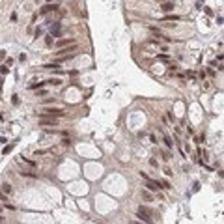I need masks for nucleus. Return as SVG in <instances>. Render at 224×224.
<instances>
[{
  "instance_id": "nucleus-1",
  "label": "nucleus",
  "mask_w": 224,
  "mask_h": 224,
  "mask_svg": "<svg viewBox=\"0 0 224 224\" xmlns=\"http://www.w3.org/2000/svg\"><path fill=\"white\" fill-rule=\"evenodd\" d=\"M45 116H49V118H63L66 112L62 108H43L39 112V118H45Z\"/></svg>"
},
{
  "instance_id": "nucleus-2",
  "label": "nucleus",
  "mask_w": 224,
  "mask_h": 224,
  "mask_svg": "<svg viewBox=\"0 0 224 224\" xmlns=\"http://www.w3.org/2000/svg\"><path fill=\"white\" fill-rule=\"evenodd\" d=\"M149 209L148 207H144V205H140L138 207V211H137V217L140 219V220H144V222H151V217H149Z\"/></svg>"
},
{
  "instance_id": "nucleus-3",
  "label": "nucleus",
  "mask_w": 224,
  "mask_h": 224,
  "mask_svg": "<svg viewBox=\"0 0 224 224\" xmlns=\"http://www.w3.org/2000/svg\"><path fill=\"white\" fill-rule=\"evenodd\" d=\"M146 187H148V190H151V193H157V190L163 189L161 183H159V181H153V179H146Z\"/></svg>"
},
{
  "instance_id": "nucleus-4",
  "label": "nucleus",
  "mask_w": 224,
  "mask_h": 224,
  "mask_svg": "<svg viewBox=\"0 0 224 224\" xmlns=\"http://www.w3.org/2000/svg\"><path fill=\"white\" fill-rule=\"evenodd\" d=\"M56 123H58V122H56V118H41V119H39V125H41V127H56Z\"/></svg>"
},
{
  "instance_id": "nucleus-5",
  "label": "nucleus",
  "mask_w": 224,
  "mask_h": 224,
  "mask_svg": "<svg viewBox=\"0 0 224 224\" xmlns=\"http://www.w3.org/2000/svg\"><path fill=\"white\" fill-rule=\"evenodd\" d=\"M51 11H58V6H56V4H47V6L41 7V11H39V13L45 15V13H51Z\"/></svg>"
},
{
  "instance_id": "nucleus-6",
  "label": "nucleus",
  "mask_w": 224,
  "mask_h": 224,
  "mask_svg": "<svg viewBox=\"0 0 224 224\" xmlns=\"http://www.w3.org/2000/svg\"><path fill=\"white\" fill-rule=\"evenodd\" d=\"M62 34V26H60V22H54V26L51 28V36L52 37H58Z\"/></svg>"
},
{
  "instance_id": "nucleus-7",
  "label": "nucleus",
  "mask_w": 224,
  "mask_h": 224,
  "mask_svg": "<svg viewBox=\"0 0 224 224\" xmlns=\"http://www.w3.org/2000/svg\"><path fill=\"white\" fill-rule=\"evenodd\" d=\"M161 10H163V11H166V13H170V11H174V2H163V6H161Z\"/></svg>"
},
{
  "instance_id": "nucleus-8",
  "label": "nucleus",
  "mask_w": 224,
  "mask_h": 224,
  "mask_svg": "<svg viewBox=\"0 0 224 224\" xmlns=\"http://www.w3.org/2000/svg\"><path fill=\"white\" fill-rule=\"evenodd\" d=\"M73 43H77L73 37H67V39H60L58 41V47H66V45H73Z\"/></svg>"
},
{
  "instance_id": "nucleus-9",
  "label": "nucleus",
  "mask_w": 224,
  "mask_h": 224,
  "mask_svg": "<svg viewBox=\"0 0 224 224\" xmlns=\"http://www.w3.org/2000/svg\"><path fill=\"white\" fill-rule=\"evenodd\" d=\"M21 175H22V178H30V179H36V178H37V174H36V172H26V170H22Z\"/></svg>"
},
{
  "instance_id": "nucleus-10",
  "label": "nucleus",
  "mask_w": 224,
  "mask_h": 224,
  "mask_svg": "<svg viewBox=\"0 0 224 224\" xmlns=\"http://www.w3.org/2000/svg\"><path fill=\"white\" fill-rule=\"evenodd\" d=\"M49 153H52V149H36V151H34L36 157H39V155H49Z\"/></svg>"
},
{
  "instance_id": "nucleus-11",
  "label": "nucleus",
  "mask_w": 224,
  "mask_h": 224,
  "mask_svg": "<svg viewBox=\"0 0 224 224\" xmlns=\"http://www.w3.org/2000/svg\"><path fill=\"white\" fill-rule=\"evenodd\" d=\"M2 193H6V194H11V193H13V187L10 185V183H4V185H2Z\"/></svg>"
},
{
  "instance_id": "nucleus-12",
  "label": "nucleus",
  "mask_w": 224,
  "mask_h": 224,
  "mask_svg": "<svg viewBox=\"0 0 224 224\" xmlns=\"http://www.w3.org/2000/svg\"><path fill=\"white\" fill-rule=\"evenodd\" d=\"M45 84H52V86H60V84H62V81H60V78H49V81H47Z\"/></svg>"
},
{
  "instance_id": "nucleus-13",
  "label": "nucleus",
  "mask_w": 224,
  "mask_h": 224,
  "mask_svg": "<svg viewBox=\"0 0 224 224\" xmlns=\"http://www.w3.org/2000/svg\"><path fill=\"white\" fill-rule=\"evenodd\" d=\"M164 21H179V17H178V15H166Z\"/></svg>"
},
{
  "instance_id": "nucleus-14",
  "label": "nucleus",
  "mask_w": 224,
  "mask_h": 224,
  "mask_svg": "<svg viewBox=\"0 0 224 224\" xmlns=\"http://www.w3.org/2000/svg\"><path fill=\"white\" fill-rule=\"evenodd\" d=\"M140 194H142V198H146V200H151V198H153V196H151V194L148 193V190H142Z\"/></svg>"
},
{
  "instance_id": "nucleus-15",
  "label": "nucleus",
  "mask_w": 224,
  "mask_h": 224,
  "mask_svg": "<svg viewBox=\"0 0 224 224\" xmlns=\"http://www.w3.org/2000/svg\"><path fill=\"white\" fill-rule=\"evenodd\" d=\"M22 161H25V163H26L28 166H32V168L36 166V161H30V159H25V157H22Z\"/></svg>"
},
{
  "instance_id": "nucleus-16",
  "label": "nucleus",
  "mask_w": 224,
  "mask_h": 224,
  "mask_svg": "<svg viewBox=\"0 0 224 224\" xmlns=\"http://www.w3.org/2000/svg\"><path fill=\"white\" fill-rule=\"evenodd\" d=\"M164 144H166V148H172V146H174V142L168 138V137H164Z\"/></svg>"
},
{
  "instance_id": "nucleus-17",
  "label": "nucleus",
  "mask_w": 224,
  "mask_h": 224,
  "mask_svg": "<svg viewBox=\"0 0 224 224\" xmlns=\"http://www.w3.org/2000/svg\"><path fill=\"white\" fill-rule=\"evenodd\" d=\"M45 43H47V45H52V43H54V37H52V36H47Z\"/></svg>"
},
{
  "instance_id": "nucleus-18",
  "label": "nucleus",
  "mask_w": 224,
  "mask_h": 224,
  "mask_svg": "<svg viewBox=\"0 0 224 224\" xmlns=\"http://www.w3.org/2000/svg\"><path fill=\"white\" fill-rule=\"evenodd\" d=\"M13 146H15V144H10V146H6V148H4V153L7 155V153H10V151L13 149Z\"/></svg>"
},
{
  "instance_id": "nucleus-19",
  "label": "nucleus",
  "mask_w": 224,
  "mask_h": 224,
  "mask_svg": "<svg viewBox=\"0 0 224 224\" xmlns=\"http://www.w3.org/2000/svg\"><path fill=\"white\" fill-rule=\"evenodd\" d=\"M4 207H6V209H10V211L15 209V205H13V204H7V202H4Z\"/></svg>"
},
{
  "instance_id": "nucleus-20",
  "label": "nucleus",
  "mask_w": 224,
  "mask_h": 224,
  "mask_svg": "<svg viewBox=\"0 0 224 224\" xmlns=\"http://www.w3.org/2000/svg\"><path fill=\"white\" fill-rule=\"evenodd\" d=\"M163 159L164 161H170V153H168V151H163Z\"/></svg>"
},
{
  "instance_id": "nucleus-21",
  "label": "nucleus",
  "mask_w": 224,
  "mask_h": 224,
  "mask_svg": "<svg viewBox=\"0 0 224 224\" xmlns=\"http://www.w3.org/2000/svg\"><path fill=\"white\" fill-rule=\"evenodd\" d=\"M62 144H63V146H71V140H69V138H63Z\"/></svg>"
},
{
  "instance_id": "nucleus-22",
  "label": "nucleus",
  "mask_w": 224,
  "mask_h": 224,
  "mask_svg": "<svg viewBox=\"0 0 224 224\" xmlns=\"http://www.w3.org/2000/svg\"><path fill=\"white\" fill-rule=\"evenodd\" d=\"M149 164L155 168V166H157V159H149Z\"/></svg>"
},
{
  "instance_id": "nucleus-23",
  "label": "nucleus",
  "mask_w": 224,
  "mask_h": 224,
  "mask_svg": "<svg viewBox=\"0 0 224 224\" xmlns=\"http://www.w3.org/2000/svg\"><path fill=\"white\" fill-rule=\"evenodd\" d=\"M47 2H51V0H47Z\"/></svg>"
}]
</instances>
